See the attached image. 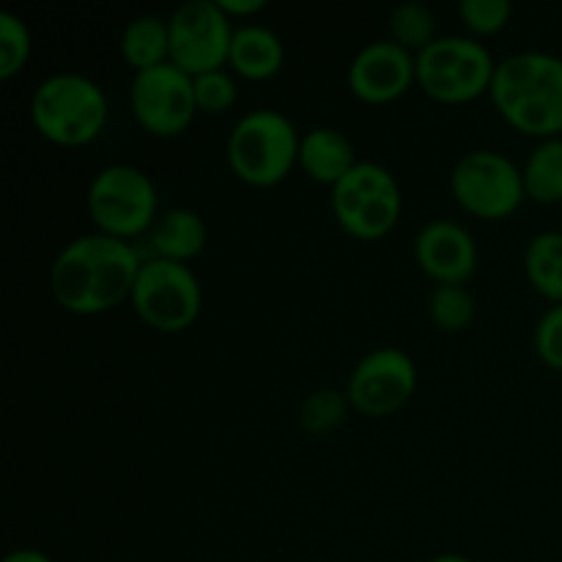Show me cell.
<instances>
[{
    "mask_svg": "<svg viewBox=\"0 0 562 562\" xmlns=\"http://www.w3.org/2000/svg\"><path fill=\"white\" fill-rule=\"evenodd\" d=\"M459 16L475 38L497 36L514 16V3L510 0H461Z\"/></svg>",
    "mask_w": 562,
    "mask_h": 562,
    "instance_id": "cell-26",
    "label": "cell"
},
{
    "mask_svg": "<svg viewBox=\"0 0 562 562\" xmlns=\"http://www.w3.org/2000/svg\"><path fill=\"white\" fill-rule=\"evenodd\" d=\"M346 82L360 102L390 104L417 86L415 55L393 38H379L357 49L346 71Z\"/></svg>",
    "mask_w": 562,
    "mask_h": 562,
    "instance_id": "cell-13",
    "label": "cell"
},
{
    "mask_svg": "<svg viewBox=\"0 0 562 562\" xmlns=\"http://www.w3.org/2000/svg\"><path fill=\"white\" fill-rule=\"evenodd\" d=\"M488 99L519 135L538 143L562 137V58L525 49L497 60Z\"/></svg>",
    "mask_w": 562,
    "mask_h": 562,
    "instance_id": "cell-2",
    "label": "cell"
},
{
    "mask_svg": "<svg viewBox=\"0 0 562 562\" xmlns=\"http://www.w3.org/2000/svg\"><path fill=\"white\" fill-rule=\"evenodd\" d=\"M417 88L439 104H467L488 97L494 60L492 49L475 36H439L415 55Z\"/></svg>",
    "mask_w": 562,
    "mask_h": 562,
    "instance_id": "cell-7",
    "label": "cell"
},
{
    "mask_svg": "<svg viewBox=\"0 0 562 562\" xmlns=\"http://www.w3.org/2000/svg\"><path fill=\"white\" fill-rule=\"evenodd\" d=\"M170 64L198 77L228 66L234 22L217 0H187L168 16Z\"/></svg>",
    "mask_w": 562,
    "mask_h": 562,
    "instance_id": "cell-12",
    "label": "cell"
},
{
    "mask_svg": "<svg viewBox=\"0 0 562 562\" xmlns=\"http://www.w3.org/2000/svg\"><path fill=\"white\" fill-rule=\"evenodd\" d=\"M192 86H195L198 113H228V110H234V104L239 102V77L231 69H225V66L223 69H212L192 77Z\"/></svg>",
    "mask_w": 562,
    "mask_h": 562,
    "instance_id": "cell-25",
    "label": "cell"
},
{
    "mask_svg": "<svg viewBox=\"0 0 562 562\" xmlns=\"http://www.w3.org/2000/svg\"><path fill=\"white\" fill-rule=\"evenodd\" d=\"M349 395L346 390L318 387L300 404V428L311 437H324L340 428L349 417Z\"/></svg>",
    "mask_w": 562,
    "mask_h": 562,
    "instance_id": "cell-23",
    "label": "cell"
},
{
    "mask_svg": "<svg viewBox=\"0 0 562 562\" xmlns=\"http://www.w3.org/2000/svg\"><path fill=\"white\" fill-rule=\"evenodd\" d=\"M31 124L60 148H80L102 137L110 121L104 88L82 71H53L31 93Z\"/></svg>",
    "mask_w": 562,
    "mask_h": 562,
    "instance_id": "cell-3",
    "label": "cell"
},
{
    "mask_svg": "<svg viewBox=\"0 0 562 562\" xmlns=\"http://www.w3.org/2000/svg\"><path fill=\"white\" fill-rule=\"evenodd\" d=\"M357 162H360L357 148L346 132L335 130V126H313L302 135L300 168L316 184L333 190Z\"/></svg>",
    "mask_w": 562,
    "mask_h": 562,
    "instance_id": "cell-17",
    "label": "cell"
},
{
    "mask_svg": "<svg viewBox=\"0 0 562 562\" xmlns=\"http://www.w3.org/2000/svg\"><path fill=\"white\" fill-rule=\"evenodd\" d=\"M86 209L99 234L124 241L143 239L162 214L151 176L130 162H113L97 170L88 184Z\"/></svg>",
    "mask_w": 562,
    "mask_h": 562,
    "instance_id": "cell-5",
    "label": "cell"
},
{
    "mask_svg": "<svg viewBox=\"0 0 562 562\" xmlns=\"http://www.w3.org/2000/svg\"><path fill=\"white\" fill-rule=\"evenodd\" d=\"M130 302L137 318L154 333L179 335L201 316L203 285L190 263L143 258Z\"/></svg>",
    "mask_w": 562,
    "mask_h": 562,
    "instance_id": "cell-9",
    "label": "cell"
},
{
    "mask_svg": "<svg viewBox=\"0 0 562 562\" xmlns=\"http://www.w3.org/2000/svg\"><path fill=\"white\" fill-rule=\"evenodd\" d=\"M477 302L467 285H434L428 294V322L439 329V333H464L472 322H475Z\"/></svg>",
    "mask_w": 562,
    "mask_h": 562,
    "instance_id": "cell-22",
    "label": "cell"
},
{
    "mask_svg": "<svg viewBox=\"0 0 562 562\" xmlns=\"http://www.w3.org/2000/svg\"><path fill=\"white\" fill-rule=\"evenodd\" d=\"M119 53L132 75L154 69L170 60V31L168 16L140 14L124 25L119 36Z\"/></svg>",
    "mask_w": 562,
    "mask_h": 562,
    "instance_id": "cell-18",
    "label": "cell"
},
{
    "mask_svg": "<svg viewBox=\"0 0 562 562\" xmlns=\"http://www.w3.org/2000/svg\"><path fill=\"white\" fill-rule=\"evenodd\" d=\"M426 562H477V560L464 558V554H456V552H445V554H437V558H428Z\"/></svg>",
    "mask_w": 562,
    "mask_h": 562,
    "instance_id": "cell-30",
    "label": "cell"
},
{
    "mask_svg": "<svg viewBox=\"0 0 562 562\" xmlns=\"http://www.w3.org/2000/svg\"><path fill=\"white\" fill-rule=\"evenodd\" d=\"M33 55V33L14 11H0V80H11Z\"/></svg>",
    "mask_w": 562,
    "mask_h": 562,
    "instance_id": "cell-24",
    "label": "cell"
},
{
    "mask_svg": "<svg viewBox=\"0 0 562 562\" xmlns=\"http://www.w3.org/2000/svg\"><path fill=\"white\" fill-rule=\"evenodd\" d=\"M532 344H536L538 360L562 373V305L543 311L536 324V333H532Z\"/></svg>",
    "mask_w": 562,
    "mask_h": 562,
    "instance_id": "cell-27",
    "label": "cell"
},
{
    "mask_svg": "<svg viewBox=\"0 0 562 562\" xmlns=\"http://www.w3.org/2000/svg\"><path fill=\"white\" fill-rule=\"evenodd\" d=\"M217 3H220V9L231 16V22L234 20L247 22L267 9V0H217Z\"/></svg>",
    "mask_w": 562,
    "mask_h": 562,
    "instance_id": "cell-28",
    "label": "cell"
},
{
    "mask_svg": "<svg viewBox=\"0 0 562 562\" xmlns=\"http://www.w3.org/2000/svg\"><path fill=\"white\" fill-rule=\"evenodd\" d=\"M417 362L398 346H379L368 351L346 382V395L357 415L382 420L404 409L417 393Z\"/></svg>",
    "mask_w": 562,
    "mask_h": 562,
    "instance_id": "cell-11",
    "label": "cell"
},
{
    "mask_svg": "<svg viewBox=\"0 0 562 562\" xmlns=\"http://www.w3.org/2000/svg\"><path fill=\"white\" fill-rule=\"evenodd\" d=\"M285 66V44L278 31L261 22H245L234 31L228 69L241 80H272Z\"/></svg>",
    "mask_w": 562,
    "mask_h": 562,
    "instance_id": "cell-16",
    "label": "cell"
},
{
    "mask_svg": "<svg viewBox=\"0 0 562 562\" xmlns=\"http://www.w3.org/2000/svg\"><path fill=\"white\" fill-rule=\"evenodd\" d=\"M525 274L552 305H562V231H541L525 247Z\"/></svg>",
    "mask_w": 562,
    "mask_h": 562,
    "instance_id": "cell-19",
    "label": "cell"
},
{
    "mask_svg": "<svg viewBox=\"0 0 562 562\" xmlns=\"http://www.w3.org/2000/svg\"><path fill=\"white\" fill-rule=\"evenodd\" d=\"M148 258H162V261L190 263L192 258L201 256L209 245L206 220L198 212L184 206L168 209L157 217L146 236Z\"/></svg>",
    "mask_w": 562,
    "mask_h": 562,
    "instance_id": "cell-15",
    "label": "cell"
},
{
    "mask_svg": "<svg viewBox=\"0 0 562 562\" xmlns=\"http://www.w3.org/2000/svg\"><path fill=\"white\" fill-rule=\"evenodd\" d=\"M329 206L340 231L351 239L379 241L398 225L404 192L393 170L371 159H360L329 190Z\"/></svg>",
    "mask_w": 562,
    "mask_h": 562,
    "instance_id": "cell-6",
    "label": "cell"
},
{
    "mask_svg": "<svg viewBox=\"0 0 562 562\" xmlns=\"http://www.w3.org/2000/svg\"><path fill=\"white\" fill-rule=\"evenodd\" d=\"M130 108L137 126L151 137H179L198 115L192 75L176 64L137 71L130 82Z\"/></svg>",
    "mask_w": 562,
    "mask_h": 562,
    "instance_id": "cell-10",
    "label": "cell"
},
{
    "mask_svg": "<svg viewBox=\"0 0 562 562\" xmlns=\"http://www.w3.org/2000/svg\"><path fill=\"white\" fill-rule=\"evenodd\" d=\"M3 562H53L47 552H42V549H33V547H22V549H11L9 554H5Z\"/></svg>",
    "mask_w": 562,
    "mask_h": 562,
    "instance_id": "cell-29",
    "label": "cell"
},
{
    "mask_svg": "<svg viewBox=\"0 0 562 562\" xmlns=\"http://www.w3.org/2000/svg\"><path fill=\"white\" fill-rule=\"evenodd\" d=\"M387 31H390V38H393L395 44H401L404 49H409L412 55L423 53L428 44L439 38L437 14H434L431 5L417 3V0L398 3L393 11H390Z\"/></svg>",
    "mask_w": 562,
    "mask_h": 562,
    "instance_id": "cell-21",
    "label": "cell"
},
{
    "mask_svg": "<svg viewBox=\"0 0 562 562\" xmlns=\"http://www.w3.org/2000/svg\"><path fill=\"white\" fill-rule=\"evenodd\" d=\"M450 195L477 220H508L527 201L521 168L494 148H472L450 170Z\"/></svg>",
    "mask_w": 562,
    "mask_h": 562,
    "instance_id": "cell-8",
    "label": "cell"
},
{
    "mask_svg": "<svg viewBox=\"0 0 562 562\" xmlns=\"http://www.w3.org/2000/svg\"><path fill=\"white\" fill-rule=\"evenodd\" d=\"M302 135L294 121L274 108L247 110L231 126L225 140V162L247 187L269 190L283 184L300 168Z\"/></svg>",
    "mask_w": 562,
    "mask_h": 562,
    "instance_id": "cell-4",
    "label": "cell"
},
{
    "mask_svg": "<svg viewBox=\"0 0 562 562\" xmlns=\"http://www.w3.org/2000/svg\"><path fill=\"white\" fill-rule=\"evenodd\" d=\"M140 267L143 256L132 241L91 231L66 241L53 258L49 291L66 313L102 316L130 300Z\"/></svg>",
    "mask_w": 562,
    "mask_h": 562,
    "instance_id": "cell-1",
    "label": "cell"
},
{
    "mask_svg": "<svg viewBox=\"0 0 562 562\" xmlns=\"http://www.w3.org/2000/svg\"><path fill=\"white\" fill-rule=\"evenodd\" d=\"M527 201L552 206L562 201V137L541 140L521 165Z\"/></svg>",
    "mask_w": 562,
    "mask_h": 562,
    "instance_id": "cell-20",
    "label": "cell"
},
{
    "mask_svg": "<svg viewBox=\"0 0 562 562\" xmlns=\"http://www.w3.org/2000/svg\"><path fill=\"white\" fill-rule=\"evenodd\" d=\"M412 252H415V261L423 269V274L437 285H467V280L477 272V261H481L477 241L470 234V228L448 217L428 220L417 231Z\"/></svg>",
    "mask_w": 562,
    "mask_h": 562,
    "instance_id": "cell-14",
    "label": "cell"
}]
</instances>
